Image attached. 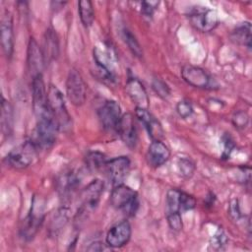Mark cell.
I'll return each mask as SVG.
<instances>
[{
    "instance_id": "cell-35",
    "label": "cell",
    "mask_w": 252,
    "mask_h": 252,
    "mask_svg": "<svg viewBox=\"0 0 252 252\" xmlns=\"http://www.w3.org/2000/svg\"><path fill=\"white\" fill-rule=\"evenodd\" d=\"M226 235L222 230H219L211 239V246H213L215 249H221L222 246L226 244Z\"/></svg>"
},
{
    "instance_id": "cell-6",
    "label": "cell",
    "mask_w": 252,
    "mask_h": 252,
    "mask_svg": "<svg viewBox=\"0 0 252 252\" xmlns=\"http://www.w3.org/2000/svg\"><path fill=\"white\" fill-rule=\"evenodd\" d=\"M188 18L191 25L203 32L213 31L219 23L216 11L203 6H193L188 12Z\"/></svg>"
},
{
    "instance_id": "cell-19",
    "label": "cell",
    "mask_w": 252,
    "mask_h": 252,
    "mask_svg": "<svg viewBox=\"0 0 252 252\" xmlns=\"http://www.w3.org/2000/svg\"><path fill=\"white\" fill-rule=\"evenodd\" d=\"M0 33L3 52L8 58H10L14 51V31L12 16L9 13L4 15V17L2 18Z\"/></svg>"
},
{
    "instance_id": "cell-3",
    "label": "cell",
    "mask_w": 252,
    "mask_h": 252,
    "mask_svg": "<svg viewBox=\"0 0 252 252\" xmlns=\"http://www.w3.org/2000/svg\"><path fill=\"white\" fill-rule=\"evenodd\" d=\"M110 203L112 207L123 212L127 216H134L139 208L137 192L123 183L114 186L112 189Z\"/></svg>"
},
{
    "instance_id": "cell-25",
    "label": "cell",
    "mask_w": 252,
    "mask_h": 252,
    "mask_svg": "<svg viewBox=\"0 0 252 252\" xmlns=\"http://www.w3.org/2000/svg\"><path fill=\"white\" fill-rule=\"evenodd\" d=\"M78 11L82 24L85 27H90L94 23V12L93 8V4L89 0L79 1L78 3Z\"/></svg>"
},
{
    "instance_id": "cell-7",
    "label": "cell",
    "mask_w": 252,
    "mask_h": 252,
    "mask_svg": "<svg viewBox=\"0 0 252 252\" xmlns=\"http://www.w3.org/2000/svg\"><path fill=\"white\" fill-rule=\"evenodd\" d=\"M103 192V182L99 179H94L82 191L81 206L78 209L79 217H86L87 214L93 212L97 206L100 196Z\"/></svg>"
},
{
    "instance_id": "cell-34",
    "label": "cell",
    "mask_w": 252,
    "mask_h": 252,
    "mask_svg": "<svg viewBox=\"0 0 252 252\" xmlns=\"http://www.w3.org/2000/svg\"><path fill=\"white\" fill-rule=\"evenodd\" d=\"M158 1H143L141 3V12L145 17H152L158 8Z\"/></svg>"
},
{
    "instance_id": "cell-22",
    "label": "cell",
    "mask_w": 252,
    "mask_h": 252,
    "mask_svg": "<svg viewBox=\"0 0 252 252\" xmlns=\"http://www.w3.org/2000/svg\"><path fill=\"white\" fill-rule=\"evenodd\" d=\"M13 107L8 100L2 97L1 102V131L4 137H9L13 130Z\"/></svg>"
},
{
    "instance_id": "cell-37",
    "label": "cell",
    "mask_w": 252,
    "mask_h": 252,
    "mask_svg": "<svg viewBox=\"0 0 252 252\" xmlns=\"http://www.w3.org/2000/svg\"><path fill=\"white\" fill-rule=\"evenodd\" d=\"M223 144H224V148H223V152H222V158H229L234 145L229 136H225L223 138Z\"/></svg>"
},
{
    "instance_id": "cell-15",
    "label": "cell",
    "mask_w": 252,
    "mask_h": 252,
    "mask_svg": "<svg viewBox=\"0 0 252 252\" xmlns=\"http://www.w3.org/2000/svg\"><path fill=\"white\" fill-rule=\"evenodd\" d=\"M45 59L43 51L38 46L33 37L30 38L28 45V67L32 79L37 75H42Z\"/></svg>"
},
{
    "instance_id": "cell-18",
    "label": "cell",
    "mask_w": 252,
    "mask_h": 252,
    "mask_svg": "<svg viewBox=\"0 0 252 252\" xmlns=\"http://www.w3.org/2000/svg\"><path fill=\"white\" fill-rule=\"evenodd\" d=\"M125 91L137 107L148 108L149 96L143 84L136 78H130L125 86Z\"/></svg>"
},
{
    "instance_id": "cell-20",
    "label": "cell",
    "mask_w": 252,
    "mask_h": 252,
    "mask_svg": "<svg viewBox=\"0 0 252 252\" xmlns=\"http://www.w3.org/2000/svg\"><path fill=\"white\" fill-rule=\"evenodd\" d=\"M79 181L80 179L73 171L62 173L57 179V190L59 194L64 198H68L77 188Z\"/></svg>"
},
{
    "instance_id": "cell-16",
    "label": "cell",
    "mask_w": 252,
    "mask_h": 252,
    "mask_svg": "<svg viewBox=\"0 0 252 252\" xmlns=\"http://www.w3.org/2000/svg\"><path fill=\"white\" fill-rule=\"evenodd\" d=\"M116 131L127 147L130 149H134L136 147L138 142V134L132 114L125 113L122 115Z\"/></svg>"
},
{
    "instance_id": "cell-14",
    "label": "cell",
    "mask_w": 252,
    "mask_h": 252,
    "mask_svg": "<svg viewBox=\"0 0 252 252\" xmlns=\"http://www.w3.org/2000/svg\"><path fill=\"white\" fill-rule=\"evenodd\" d=\"M169 157V149L160 140H153L146 154V159L148 164L155 168L164 164L168 160Z\"/></svg>"
},
{
    "instance_id": "cell-9",
    "label": "cell",
    "mask_w": 252,
    "mask_h": 252,
    "mask_svg": "<svg viewBox=\"0 0 252 252\" xmlns=\"http://www.w3.org/2000/svg\"><path fill=\"white\" fill-rule=\"evenodd\" d=\"M32 95L33 111L36 119L51 114L48 107L47 91L45 89L42 75H37L32 79Z\"/></svg>"
},
{
    "instance_id": "cell-2",
    "label": "cell",
    "mask_w": 252,
    "mask_h": 252,
    "mask_svg": "<svg viewBox=\"0 0 252 252\" xmlns=\"http://www.w3.org/2000/svg\"><path fill=\"white\" fill-rule=\"evenodd\" d=\"M43 220L44 201L40 197L34 195L32 200V206L29 215L24 220L23 225L20 228L21 237L26 241L32 240L39 230Z\"/></svg>"
},
{
    "instance_id": "cell-31",
    "label": "cell",
    "mask_w": 252,
    "mask_h": 252,
    "mask_svg": "<svg viewBox=\"0 0 252 252\" xmlns=\"http://www.w3.org/2000/svg\"><path fill=\"white\" fill-rule=\"evenodd\" d=\"M176 111L181 118H188L193 113V106L188 100H180L176 104Z\"/></svg>"
},
{
    "instance_id": "cell-24",
    "label": "cell",
    "mask_w": 252,
    "mask_h": 252,
    "mask_svg": "<svg viewBox=\"0 0 252 252\" xmlns=\"http://www.w3.org/2000/svg\"><path fill=\"white\" fill-rule=\"evenodd\" d=\"M69 209L66 207H62L58 209V211L55 213L53 218L51 219V221L49 223V233L51 235H57L62 228L65 227L69 220Z\"/></svg>"
},
{
    "instance_id": "cell-23",
    "label": "cell",
    "mask_w": 252,
    "mask_h": 252,
    "mask_svg": "<svg viewBox=\"0 0 252 252\" xmlns=\"http://www.w3.org/2000/svg\"><path fill=\"white\" fill-rule=\"evenodd\" d=\"M59 53V44L56 32L52 29H48L44 36V59L51 61L56 59Z\"/></svg>"
},
{
    "instance_id": "cell-29",
    "label": "cell",
    "mask_w": 252,
    "mask_h": 252,
    "mask_svg": "<svg viewBox=\"0 0 252 252\" xmlns=\"http://www.w3.org/2000/svg\"><path fill=\"white\" fill-rule=\"evenodd\" d=\"M231 121L235 128H237L239 130H243L247 127V125L249 123V115L246 111L238 110L233 113V115L231 117Z\"/></svg>"
},
{
    "instance_id": "cell-36",
    "label": "cell",
    "mask_w": 252,
    "mask_h": 252,
    "mask_svg": "<svg viewBox=\"0 0 252 252\" xmlns=\"http://www.w3.org/2000/svg\"><path fill=\"white\" fill-rule=\"evenodd\" d=\"M228 214L232 220H239V218L241 217L239 204L236 199H233L230 201L229 207H228Z\"/></svg>"
},
{
    "instance_id": "cell-11",
    "label": "cell",
    "mask_w": 252,
    "mask_h": 252,
    "mask_svg": "<svg viewBox=\"0 0 252 252\" xmlns=\"http://www.w3.org/2000/svg\"><path fill=\"white\" fill-rule=\"evenodd\" d=\"M182 79L190 86L198 89H214V80L202 68L185 65L181 70Z\"/></svg>"
},
{
    "instance_id": "cell-30",
    "label": "cell",
    "mask_w": 252,
    "mask_h": 252,
    "mask_svg": "<svg viewBox=\"0 0 252 252\" xmlns=\"http://www.w3.org/2000/svg\"><path fill=\"white\" fill-rule=\"evenodd\" d=\"M152 88L155 91V93L162 98H166L170 94L169 87L167 86L166 83H164L160 79H157V78L154 79V81L152 83Z\"/></svg>"
},
{
    "instance_id": "cell-28",
    "label": "cell",
    "mask_w": 252,
    "mask_h": 252,
    "mask_svg": "<svg viewBox=\"0 0 252 252\" xmlns=\"http://www.w3.org/2000/svg\"><path fill=\"white\" fill-rule=\"evenodd\" d=\"M177 164H178V169L183 177L189 178L193 175L196 167H195V163L190 158H179Z\"/></svg>"
},
{
    "instance_id": "cell-21",
    "label": "cell",
    "mask_w": 252,
    "mask_h": 252,
    "mask_svg": "<svg viewBox=\"0 0 252 252\" xmlns=\"http://www.w3.org/2000/svg\"><path fill=\"white\" fill-rule=\"evenodd\" d=\"M230 38L233 42L251 48V24L244 22L238 25L230 33Z\"/></svg>"
},
{
    "instance_id": "cell-33",
    "label": "cell",
    "mask_w": 252,
    "mask_h": 252,
    "mask_svg": "<svg viewBox=\"0 0 252 252\" xmlns=\"http://www.w3.org/2000/svg\"><path fill=\"white\" fill-rule=\"evenodd\" d=\"M196 206V201L195 198L183 191H181L180 194V208H181V212H186L189 210L194 209Z\"/></svg>"
},
{
    "instance_id": "cell-17",
    "label": "cell",
    "mask_w": 252,
    "mask_h": 252,
    "mask_svg": "<svg viewBox=\"0 0 252 252\" xmlns=\"http://www.w3.org/2000/svg\"><path fill=\"white\" fill-rule=\"evenodd\" d=\"M135 114L145 126L152 140H160V138L163 136L162 127L160 123L156 119V117L151 112H149L148 108L136 107Z\"/></svg>"
},
{
    "instance_id": "cell-38",
    "label": "cell",
    "mask_w": 252,
    "mask_h": 252,
    "mask_svg": "<svg viewBox=\"0 0 252 252\" xmlns=\"http://www.w3.org/2000/svg\"><path fill=\"white\" fill-rule=\"evenodd\" d=\"M104 249H105V247L102 242L95 241L90 245V247L88 248V251H102Z\"/></svg>"
},
{
    "instance_id": "cell-12",
    "label": "cell",
    "mask_w": 252,
    "mask_h": 252,
    "mask_svg": "<svg viewBox=\"0 0 252 252\" xmlns=\"http://www.w3.org/2000/svg\"><path fill=\"white\" fill-rule=\"evenodd\" d=\"M130 159L125 156L113 158L109 160H106L104 169L107 173L109 180L114 186L123 183L130 171Z\"/></svg>"
},
{
    "instance_id": "cell-27",
    "label": "cell",
    "mask_w": 252,
    "mask_h": 252,
    "mask_svg": "<svg viewBox=\"0 0 252 252\" xmlns=\"http://www.w3.org/2000/svg\"><path fill=\"white\" fill-rule=\"evenodd\" d=\"M122 33H123V39L127 44L128 48L130 49V51L132 52V54L135 55L136 57H141L143 55V50L136 36L128 29H124Z\"/></svg>"
},
{
    "instance_id": "cell-10",
    "label": "cell",
    "mask_w": 252,
    "mask_h": 252,
    "mask_svg": "<svg viewBox=\"0 0 252 252\" xmlns=\"http://www.w3.org/2000/svg\"><path fill=\"white\" fill-rule=\"evenodd\" d=\"M97 116L100 124L105 130H117L118 124L122 117L121 108L117 101L106 100L97 110Z\"/></svg>"
},
{
    "instance_id": "cell-26",
    "label": "cell",
    "mask_w": 252,
    "mask_h": 252,
    "mask_svg": "<svg viewBox=\"0 0 252 252\" xmlns=\"http://www.w3.org/2000/svg\"><path fill=\"white\" fill-rule=\"evenodd\" d=\"M105 162V156L99 152H90L86 157V164L91 171H97L104 168Z\"/></svg>"
},
{
    "instance_id": "cell-8",
    "label": "cell",
    "mask_w": 252,
    "mask_h": 252,
    "mask_svg": "<svg viewBox=\"0 0 252 252\" xmlns=\"http://www.w3.org/2000/svg\"><path fill=\"white\" fill-rule=\"evenodd\" d=\"M66 94L68 99L75 106H81L86 101V84L80 72L72 68L70 69L66 79Z\"/></svg>"
},
{
    "instance_id": "cell-5",
    "label": "cell",
    "mask_w": 252,
    "mask_h": 252,
    "mask_svg": "<svg viewBox=\"0 0 252 252\" xmlns=\"http://www.w3.org/2000/svg\"><path fill=\"white\" fill-rule=\"evenodd\" d=\"M59 128L52 115H46L36 119L34 137L32 139L37 148L49 149L56 141Z\"/></svg>"
},
{
    "instance_id": "cell-13",
    "label": "cell",
    "mask_w": 252,
    "mask_h": 252,
    "mask_svg": "<svg viewBox=\"0 0 252 252\" xmlns=\"http://www.w3.org/2000/svg\"><path fill=\"white\" fill-rule=\"evenodd\" d=\"M132 233L128 220H122L109 228L105 236V242L109 247L120 248L128 243Z\"/></svg>"
},
{
    "instance_id": "cell-1",
    "label": "cell",
    "mask_w": 252,
    "mask_h": 252,
    "mask_svg": "<svg viewBox=\"0 0 252 252\" xmlns=\"http://www.w3.org/2000/svg\"><path fill=\"white\" fill-rule=\"evenodd\" d=\"M47 99L50 113L55 120L59 130L67 131L70 129L72 125V119L66 107L63 94L56 86L49 85L47 90Z\"/></svg>"
},
{
    "instance_id": "cell-32",
    "label": "cell",
    "mask_w": 252,
    "mask_h": 252,
    "mask_svg": "<svg viewBox=\"0 0 252 252\" xmlns=\"http://www.w3.org/2000/svg\"><path fill=\"white\" fill-rule=\"evenodd\" d=\"M166 219H167V223L172 230L180 231L182 229L183 222H182V218L180 213L168 214L166 215Z\"/></svg>"
},
{
    "instance_id": "cell-4",
    "label": "cell",
    "mask_w": 252,
    "mask_h": 252,
    "mask_svg": "<svg viewBox=\"0 0 252 252\" xmlns=\"http://www.w3.org/2000/svg\"><path fill=\"white\" fill-rule=\"evenodd\" d=\"M37 149L32 140L26 141L11 150L6 156L5 160L9 166L15 169H25L33 162Z\"/></svg>"
}]
</instances>
